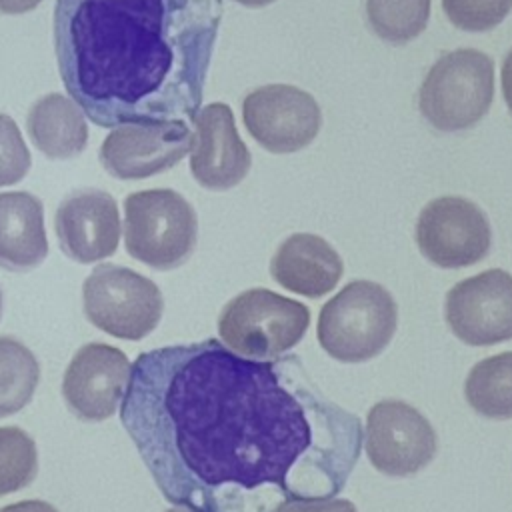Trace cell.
I'll return each mask as SVG.
<instances>
[{
  "label": "cell",
  "mask_w": 512,
  "mask_h": 512,
  "mask_svg": "<svg viewBox=\"0 0 512 512\" xmlns=\"http://www.w3.org/2000/svg\"><path fill=\"white\" fill-rule=\"evenodd\" d=\"M448 20L466 32H488L512 10V0H442Z\"/></svg>",
  "instance_id": "cell-23"
},
{
  "label": "cell",
  "mask_w": 512,
  "mask_h": 512,
  "mask_svg": "<svg viewBox=\"0 0 512 512\" xmlns=\"http://www.w3.org/2000/svg\"><path fill=\"white\" fill-rule=\"evenodd\" d=\"M82 304L96 328L122 340H142L164 312L160 288L136 270L116 264H100L86 276Z\"/></svg>",
  "instance_id": "cell-7"
},
{
  "label": "cell",
  "mask_w": 512,
  "mask_h": 512,
  "mask_svg": "<svg viewBox=\"0 0 512 512\" xmlns=\"http://www.w3.org/2000/svg\"><path fill=\"white\" fill-rule=\"evenodd\" d=\"M366 456L394 478L426 468L438 450V438L424 414L402 400L376 402L366 416Z\"/></svg>",
  "instance_id": "cell-9"
},
{
  "label": "cell",
  "mask_w": 512,
  "mask_h": 512,
  "mask_svg": "<svg viewBox=\"0 0 512 512\" xmlns=\"http://www.w3.org/2000/svg\"><path fill=\"white\" fill-rule=\"evenodd\" d=\"M464 396L480 416L512 418V352H500L474 364L464 382Z\"/></svg>",
  "instance_id": "cell-19"
},
{
  "label": "cell",
  "mask_w": 512,
  "mask_h": 512,
  "mask_svg": "<svg viewBox=\"0 0 512 512\" xmlns=\"http://www.w3.org/2000/svg\"><path fill=\"white\" fill-rule=\"evenodd\" d=\"M444 318L452 334L470 346L512 340V274L484 270L446 292Z\"/></svg>",
  "instance_id": "cell-11"
},
{
  "label": "cell",
  "mask_w": 512,
  "mask_h": 512,
  "mask_svg": "<svg viewBox=\"0 0 512 512\" xmlns=\"http://www.w3.org/2000/svg\"><path fill=\"white\" fill-rule=\"evenodd\" d=\"M0 512H58V510L44 500H22V502L2 506Z\"/></svg>",
  "instance_id": "cell-26"
},
{
  "label": "cell",
  "mask_w": 512,
  "mask_h": 512,
  "mask_svg": "<svg viewBox=\"0 0 512 512\" xmlns=\"http://www.w3.org/2000/svg\"><path fill=\"white\" fill-rule=\"evenodd\" d=\"M188 122L116 126L100 146L104 170L118 180H142L176 166L192 148Z\"/></svg>",
  "instance_id": "cell-13"
},
{
  "label": "cell",
  "mask_w": 512,
  "mask_h": 512,
  "mask_svg": "<svg viewBox=\"0 0 512 512\" xmlns=\"http://www.w3.org/2000/svg\"><path fill=\"white\" fill-rule=\"evenodd\" d=\"M0 316H2V290H0Z\"/></svg>",
  "instance_id": "cell-31"
},
{
  "label": "cell",
  "mask_w": 512,
  "mask_h": 512,
  "mask_svg": "<svg viewBox=\"0 0 512 512\" xmlns=\"http://www.w3.org/2000/svg\"><path fill=\"white\" fill-rule=\"evenodd\" d=\"M396 324L392 294L372 280H354L320 308L316 336L334 360L358 364L390 344Z\"/></svg>",
  "instance_id": "cell-3"
},
{
  "label": "cell",
  "mask_w": 512,
  "mask_h": 512,
  "mask_svg": "<svg viewBox=\"0 0 512 512\" xmlns=\"http://www.w3.org/2000/svg\"><path fill=\"white\" fill-rule=\"evenodd\" d=\"M502 96L512 114V48L506 54L504 64H502Z\"/></svg>",
  "instance_id": "cell-27"
},
{
  "label": "cell",
  "mask_w": 512,
  "mask_h": 512,
  "mask_svg": "<svg viewBox=\"0 0 512 512\" xmlns=\"http://www.w3.org/2000/svg\"><path fill=\"white\" fill-rule=\"evenodd\" d=\"M196 238V212L176 190L150 188L124 198V244L134 260L174 270L192 256Z\"/></svg>",
  "instance_id": "cell-4"
},
{
  "label": "cell",
  "mask_w": 512,
  "mask_h": 512,
  "mask_svg": "<svg viewBox=\"0 0 512 512\" xmlns=\"http://www.w3.org/2000/svg\"><path fill=\"white\" fill-rule=\"evenodd\" d=\"M166 512H190L188 508H182V506H174V508H170V510H166Z\"/></svg>",
  "instance_id": "cell-30"
},
{
  "label": "cell",
  "mask_w": 512,
  "mask_h": 512,
  "mask_svg": "<svg viewBox=\"0 0 512 512\" xmlns=\"http://www.w3.org/2000/svg\"><path fill=\"white\" fill-rule=\"evenodd\" d=\"M42 0H0L2 14H26L34 10Z\"/></svg>",
  "instance_id": "cell-28"
},
{
  "label": "cell",
  "mask_w": 512,
  "mask_h": 512,
  "mask_svg": "<svg viewBox=\"0 0 512 512\" xmlns=\"http://www.w3.org/2000/svg\"><path fill=\"white\" fill-rule=\"evenodd\" d=\"M494 98V62L488 54L458 48L440 56L418 92L420 114L440 132L478 124Z\"/></svg>",
  "instance_id": "cell-5"
},
{
  "label": "cell",
  "mask_w": 512,
  "mask_h": 512,
  "mask_svg": "<svg viewBox=\"0 0 512 512\" xmlns=\"http://www.w3.org/2000/svg\"><path fill=\"white\" fill-rule=\"evenodd\" d=\"M310 310L306 304L268 288H248L224 304L218 334L232 352L252 358H278L306 334Z\"/></svg>",
  "instance_id": "cell-6"
},
{
  "label": "cell",
  "mask_w": 512,
  "mask_h": 512,
  "mask_svg": "<svg viewBox=\"0 0 512 512\" xmlns=\"http://www.w3.org/2000/svg\"><path fill=\"white\" fill-rule=\"evenodd\" d=\"M32 144L50 160H70L88 144V124L80 106L52 92L38 98L26 116Z\"/></svg>",
  "instance_id": "cell-18"
},
{
  "label": "cell",
  "mask_w": 512,
  "mask_h": 512,
  "mask_svg": "<svg viewBox=\"0 0 512 512\" xmlns=\"http://www.w3.org/2000/svg\"><path fill=\"white\" fill-rule=\"evenodd\" d=\"M344 272L340 254L318 234L288 236L272 256L270 274L276 284L306 298H322L336 288Z\"/></svg>",
  "instance_id": "cell-16"
},
{
  "label": "cell",
  "mask_w": 512,
  "mask_h": 512,
  "mask_svg": "<svg viewBox=\"0 0 512 512\" xmlns=\"http://www.w3.org/2000/svg\"><path fill=\"white\" fill-rule=\"evenodd\" d=\"M54 232L60 250L74 262L92 264L112 256L120 240V214L104 190L70 192L56 208Z\"/></svg>",
  "instance_id": "cell-14"
},
{
  "label": "cell",
  "mask_w": 512,
  "mask_h": 512,
  "mask_svg": "<svg viewBox=\"0 0 512 512\" xmlns=\"http://www.w3.org/2000/svg\"><path fill=\"white\" fill-rule=\"evenodd\" d=\"M128 356L110 344L80 346L62 378V396L68 410L84 422H102L114 416L130 378Z\"/></svg>",
  "instance_id": "cell-12"
},
{
  "label": "cell",
  "mask_w": 512,
  "mask_h": 512,
  "mask_svg": "<svg viewBox=\"0 0 512 512\" xmlns=\"http://www.w3.org/2000/svg\"><path fill=\"white\" fill-rule=\"evenodd\" d=\"M276 512H358L346 498H300L282 504Z\"/></svg>",
  "instance_id": "cell-25"
},
{
  "label": "cell",
  "mask_w": 512,
  "mask_h": 512,
  "mask_svg": "<svg viewBox=\"0 0 512 512\" xmlns=\"http://www.w3.org/2000/svg\"><path fill=\"white\" fill-rule=\"evenodd\" d=\"M416 244L434 266L456 270L480 262L492 244L490 222L482 208L462 196L430 200L418 214Z\"/></svg>",
  "instance_id": "cell-8"
},
{
  "label": "cell",
  "mask_w": 512,
  "mask_h": 512,
  "mask_svg": "<svg viewBox=\"0 0 512 512\" xmlns=\"http://www.w3.org/2000/svg\"><path fill=\"white\" fill-rule=\"evenodd\" d=\"M242 120L264 150L292 154L318 136L322 112L312 94L290 84H266L244 98Z\"/></svg>",
  "instance_id": "cell-10"
},
{
  "label": "cell",
  "mask_w": 512,
  "mask_h": 512,
  "mask_svg": "<svg viewBox=\"0 0 512 512\" xmlns=\"http://www.w3.org/2000/svg\"><path fill=\"white\" fill-rule=\"evenodd\" d=\"M40 380L36 356L16 338L0 336V418L22 410Z\"/></svg>",
  "instance_id": "cell-20"
},
{
  "label": "cell",
  "mask_w": 512,
  "mask_h": 512,
  "mask_svg": "<svg viewBox=\"0 0 512 512\" xmlns=\"http://www.w3.org/2000/svg\"><path fill=\"white\" fill-rule=\"evenodd\" d=\"M38 474L34 440L18 426L0 428V496L32 484Z\"/></svg>",
  "instance_id": "cell-22"
},
{
  "label": "cell",
  "mask_w": 512,
  "mask_h": 512,
  "mask_svg": "<svg viewBox=\"0 0 512 512\" xmlns=\"http://www.w3.org/2000/svg\"><path fill=\"white\" fill-rule=\"evenodd\" d=\"M30 150L16 122L0 112V186L20 182L30 170Z\"/></svg>",
  "instance_id": "cell-24"
},
{
  "label": "cell",
  "mask_w": 512,
  "mask_h": 512,
  "mask_svg": "<svg viewBox=\"0 0 512 512\" xmlns=\"http://www.w3.org/2000/svg\"><path fill=\"white\" fill-rule=\"evenodd\" d=\"M234 2H238L242 6H248V8H262V6H268V4H272L276 0H234Z\"/></svg>",
  "instance_id": "cell-29"
},
{
  "label": "cell",
  "mask_w": 512,
  "mask_h": 512,
  "mask_svg": "<svg viewBox=\"0 0 512 512\" xmlns=\"http://www.w3.org/2000/svg\"><path fill=\"white\" fill-rule=\"evenodd\" d=\"M120 422L164 500L190 512L332 498L364 440L298 356L252 360L216 338L138 354Z\"/></svg>",
  "instance_id": "cell-1"
},
{
  "label": "cell",
  "mask_w": 512,
  "mask_h": 512,
  "mask_svg": "<svg viewBox=\"0 0 512 512\" xmlns=\"http://www.w3.org/2000/svg\"><path fill=\"white\" fill-rule=\"evenodd\" d=\"M432 0H366L370 28L390 44L418 38L430 18Z\"/></svg>",
  "instance_id": "cell-21"
},
{
  "label": "cell",
  "mask_w": 512,
  "mask_h": 512,
  "mask_svg": "<svg viewBox=\"0 0 512 512\" xmlns=\"http://www.w3.org/2000/svg\"><path fill=\"white\" fill-rule=\"evenodd\" d=\"M190 172L208 190H228L240 184L250 170V152L242 142L232 108L212 102L194 118Z\"/></svg>",
  "instance_id": "cell-15"
},
{
  "label": "cell",
  "mask_w": 512,
  "mask_h": 512,
  "mask_svg": "<svg viewBox=\"0 0 512 512\" xmlns=\"http://www.w3.org/2000/svg\"><path fill=\"white\" fill-rule=\"evenodd\" d=\"M48 256L44 208L32 192H0V268L30 272Z\"/></svg>",
  "instance_id": "cell-17"
},
{
  "label": "cell",
  "mask_w": 512,
  "mask_h": 512,
  "mask_svg": "<svg viewBox=\"0 0 512 512\" xmlns=\"http://www.w3.org/2000/svg\"><path fill=\"white\" fill-rule=\"evenodd\" d=\"M222 12V0H56L62 84L100 128L192 124Z\"/></svg>",
  "instance_id": "cell-2"
}]
</instances>
